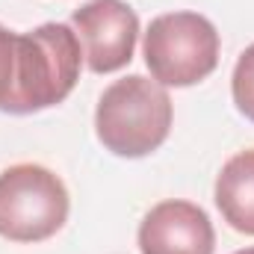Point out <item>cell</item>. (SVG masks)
<instances>
[{"label": "cell", "mask_w": 254, "mask_h": 254, "mask_svg": "<svg viewBox=\"0 0 254 254\" xmlns=\"http://www.w3.org/2000/svg\"><path fill=\"white\" fill-rule=\"evenodd\" d=\"M234 254H254V246H249V249H240V252H234Z\"/></svg>", "instance_id": "obj_9"}, {"label": "cell", "mask_w": 254, "mask_h": 254, "mask_svg": "<svg viewBox=\"0 0 254 254\" xmlns=\"http://www.w3.org/2000/svg\"><path fill=\"white\" fill-rule=\"evenodd\" d=\"M71 195L63 178L39 163H15L0 172V237L9 243H45L68 222Z\"/></svg>", "instance_id": "obj_4"}, {"label": "cell", "mask_w": 254, "mask_h": 254, "mask_svg": "<svg viewBox=\"0 0 254 254\" xmlns=\"http://www.w3.org/2000/svg\"><path fill=\"white\" fill-rule=\"evenodd\" d=\"M222 39L210 18L198 12L157 15L142 39V57L160 86L187 89L207 80L219 65Z\"/></svg>", "instance_id": "obj_3"}, {"label": "cell", "mask_w": 254, "mask_h": 254, "mask_svg": "<svg viewBox=\"0 0 254 254\" xmlns=\"http://www.w3.org/2000/svg\"><path fill=\"white\" fill-rule=\"evenodd\" d=\"M231 95H234L237 113L254 125V45H249V48L240 54L237 65H234V74H231Z\"/></svg>", "instance_id": "obj_8"}, {"label": "cell", "mask_w": 254, "mask_h": 254, "mask_svg": "<svg viewBox=\"0 0 254 254\" xmlns=\"http://www.w3.org/2000/svg\"><path fill=\"white\" fill-rule=\"evenodd\" d=\"M139 252L142 254H213L216 231L204 207L169 198L154 204L139 222Z\"/></svg>", "instance_id": "obj_6"}, {"label": "cell", "mask_w": 254, "mask_h": 254, "mask_svg": "<svg viewBox=\"0 0 254 254\" xmlns=\"http://www.w3.org/2000/svg\"><path fill=\"white\" fill-rule=\"evenodd\" d=\"M83 68V48L71 24L48 21L30 33L0 24V113L33 116L63 104Z\"/></svg>", "instance_id": "obj_1"}, {"label": "cell", "mask_w": 254, "mask_h": 254, "mask_svg": "<svg viewBox=\"0 0 254 254\" xmlns=\"http://www.w3.org/2000/svg\"><path fill=\"white\" fill-rule=\"evenodd\" d=\"M172 119L175 107L166 86L145 74H127L101 92L95 107V136L110 154L142 160L169 139Z\"/></svg>", "instance_id": "obj_2"}, {"label": "cell", "mask_w": 254, "mask_h": 254, "mask_svg": "<svg viewBox=\"0 0 254 254\" xmlns=\"http://www.w3.org/2000/svg\"><path fill=\"white\" fill-rule=\"evenodd\" d=\"M71 30L80 39L86 68L92 74H113L133 60L139 15L125 0H86L74 9Z\"/></svg>", "instance_id": "obj_5"}, {"label": "cell", "mask_w": 254, "mask_h": 254, "mask_svg": "<svg viewBox=\"0 0 254 254\" xmlns=\"http://www.w3.org/2000/svg\"><path fill=\"white\" fill-rule=\"evenodd\" d=\"M213 198L228 228L254 237V148L234 154L222 166L216 175Z\"/></svg>", "instance_id": "obj_7"}]
</instances>
